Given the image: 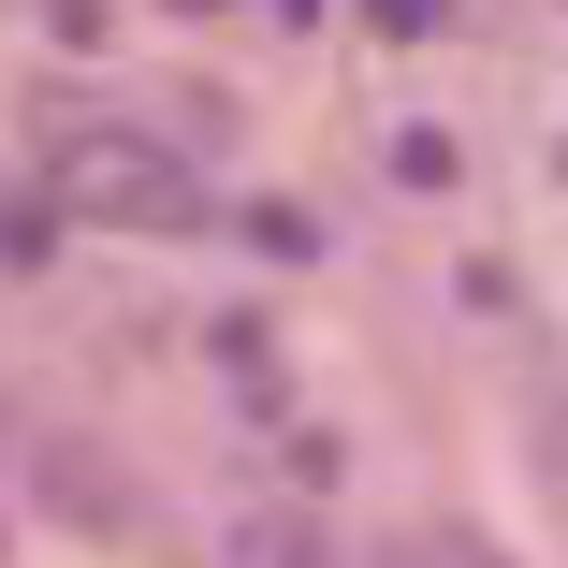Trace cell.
Segmentation results:
<instances>
[{
  "label": "cell",
  "instance_id": "cell-1",
  "mask_svg": "<svg viewBox=\"0 0 568 568\" xmlns=\"http://www.w3.org/2000/svg\"><path fill=\"white\" fill-rule=\"evenodd\" d=\"M44 204L88 219V234H175V219H190V161H175L161 132H132V118H88V132L44 161Z\"/></svg>",
  "mask_w": 568,
  "mask_h": 568
},
{
  "label": "cell",
  "instance_id": "cell-2",
  "mask_svg": "<svg viewBox=\"0 0 568 568\" xmlns=\"http://www.w3.org/2000/svg\"><path fill=\"white\" fill-rule=\"evenodd\" d=\"M219 568H335V525L321 510H234L219 525Z\"/></svg>",
  "mask_w": 568,
  "mask_h": 568
},
{
  "label": "cell",
  "instance_id": "cell-3",
  "mask_svg": "<svg viewBox=\"0 0 568 568\" xmlns=\"http://www.w3.org/2000/svg\"><path fill=\"white\" fill-rule=\"evenodd\" d=\"M248 248H263V263H321L335 234H321V219H306V204H248Z\"/></svg>",
  "mask_w": 568,
  "mask_h": 568
},
{
  "label": "cell",
  "instance_id": "cell-4",
  "mask_svg": "<svg viewBox=\"0 0 568 568\" xmlns=\"http://www.w3.org/2000/svg\"><path fill=\"white\" fill-rule=\"evenodd\" d=\"M423 568H496V554L481 539H423Z\"/></svg>",
  "mask_w": 568,
  "mask_h": 568
}]
</instances>
